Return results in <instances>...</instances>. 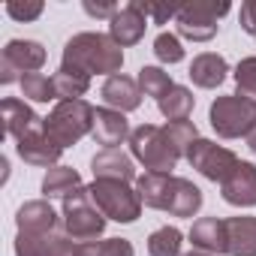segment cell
Here are the masks:
<instances>
[{
  "label": "cell",
  "mask_w": 256,
  "mask_h": 256,
  "mask_svg": "<svg viewBox=\"0 0 256 256\" xmlns=\"http://www.w3.org/2000/svg\"><path fill=\"white\" fill-rule=\"evenodd\" d=\"M16 151L28 166H40V169H54L60 154H64V148L48 139V133L42 126L28 133V136H22V139H16Z\"/></svg>",
  "instance_id": "obj_11"
},
{
  "label": "cell",
  "mask_w": 256,
  "mask_h": 256,
  "mask_svg": "<svg viewBox=\"0 0 256 256\" xmlns=\"http://www.w3.org/2000/svg\"><path fill=\"white\" fill-rule=\"evenodd\" d=\"M172 178H175V175H157V172L139 175L136 193H139L142 205L157 208V211H166V205H169V190H172Z\"/></svg>",
  "instance_id": "obj_22"
},
{
  "label": "cell",
  "mask_w": 256,
  "mask_h": 256,
  "mask_svg": "<svg viewBox=\"0 0 256 256\" xmlns=\"http://www.w3.org/2000/svg\"><path fill=\"white\" fill-rule=\"evenodd\" d=\"M163 130H166L169 142L175 145V151H178L181 157H187L190 145L199 139V130H196V124H193V120H169Z\"/></svg>",
  "instance_id": "obj_29"
},
{
  "label": "cell",
  "mask_w": 256,
  "mask_h": 256,
  "mask_svg": "<svg viewBox=\"0 0 256 256\" xmlns=\"http://www.w3.org/2000/svg\"><path fill=\"white\" fill-rule=\"evenodd\" d=\"M88 190H90V199L96 202V208L106 214V220H114V223H136L139 220L142 199L126 181L94 178V184Z\"/></svg>",
  "instance_id": "obj_5"
},
{
  "label": "cell",
  "mask_w": 256,
  "mask_h": 256,
  "mask_svg": "<svg viewBox=\"0 0 256 256\" xmlns=\"http://www.w3.org/2000/svg\"><path fill=\"white\" fill-rule=\"evenodd\" d=\"M78 187H84V184H82V175H78L72 166H54V169H48L46 178H42V193H46V199H52V196L66 199V196L76 193Z\"/></svg>",
  "instance_id": "obj_24"
},
{
  "label": "cell",
  "mask_w": 256,
  "mask_h": 256,
  "mask_svg": "<svg viewBox=\"0 0 256 256\" xmlns=\"http://www.w3.org/2000/svg\"><path fill=\"white\" fill-rule=\"evenodd\" d=\"M187 160H190V166H193L202 178L217 181V184H223V181L232 175V169L241 163L229 148H223V145H217V142H211V139H202V136L190 145Z\"/></svg>",
  "instance_id": "obj_9"
},
{
  "label": "cell",
  "mask_w": 256,
  "mask_h": 256,
  "mask_svg": "<svg viewBox=\"0 0 256 256\" xmlns=\"http://www.w3.org/2000/svg\"><path fill=\"white\" fill-rule=\"evenodd\" d=\"M226 72H229V64H226L220 54H214V52H202V54L193 58L187 76H190V82H193L196 88L214 90V88H220V84L226 82Z\"/></svg>",
  "instance_id": "obj_18"
},
{
  "label": "cell",
  "mask_w": 256,
  "mask_h": 256,
  "mask_svg": "<svg viewBox=\"0 0 256 256\" xmlns=\"http://www.w3.org/2000/svg\"><path fill=\"white\" fill-rule=\"evenodd\" d=\"M181 244L184 235L175 226H160L157 232H151L148 238V253L151 256H181Z\"/></svg>",
  "instance_id": "obj_26"
},
{
  "label": "cell",
  "mask_w": 256,
  "mask_h": 256,
  "mask_svg": "<svg viewBox=\"0 0 256 256\" xmlns=\"http://www.w3.org/2000/svg\"><path fill=\"white\" fill-rule=\"evenodd\" d=\"M82 256H136V250L126 238H106L82 244Z\"/></svg>",
  "instance_id": "obj_30"
},
{
  "label": "cell",
  "mask_w": 256,
  "mask_h": 256,
  "mask_svg": "<svg viewBox=\"0 0 256 256\" xmlns=\"http://www.w3.org/2000/svg\"><path fill=\"white\" fill-rule=\"evenodd\" d=\"M145 28H148V16H145V10H142L139 0H133V4H126V6H120L114 12V18L108 22V36L120 48H130V46L142 42Z\"/></svg>",
  "instance_id": "obj_10"
},
{
  "label": "cell",
  "mask_w": 256,
  "mask_h": 256,
  "mask_svg": "<svg viewBox=\"0 0 256 256\" xmlns=\"http://www.w3.org/2000/svg\"><path fill=\"white\" fill-rule=\"evenodd\" d=\"M54 82V90H58V100L60 102H70V100H82L88 90H90V76L78 72V70H58L52 76Z\"/></svg>",
  "instance_id": "obj_25"
},
{
  "label": "cell",
  "mask_w": 256,
  "mask_h": 256,
  "mask_svg": "<svg viewBox=\"0 0 256 256\" xmlns=\"http://www.w3.org/2000/svg\"><path fill=\"white\" fill-rule=\"evenodd\" d=\"M232 6L226 0H193L187 6H178V16H175V24H178V34L190 42H208L217 36L220 30V18L229 12Z\"/></svg>",
  "instance_id": "obj_7"
},
{
  "label": "cell",
  "mask_w": 256,
  "mask_h": 256,
  "mask_svg": "<svg viewBox=\"0 0 256 256\" xmlns=\"http://www.w3.org/2000/svg\"><path fill=\"white\" fill-rule=\"evenodd\" d=\"M90 136H94L96 145H102V151H112V148H120L130 139L133 130H130V124H126L124 112H114V108L102 106V108L94 112V133Z\"/></svg>",
  "instance_id": "obj_12"
},
{
  "label": "cell",
  "mask_w": 256,
  "mask_h": 256,
  "mask_svg": "<svg viewBox=\"0 0 256 256\" xmlns=\"http://www.w3.org/2000/svg\"><path fill=\"white\" fill-rule=\"evenodd\" d=\"M130 154L148 172H157V175H172L175 166H178V160H181V154L169 142L166 130H163V126H157V124L136 126L133 136H130Z\"/></svg>",
  "instance_id": "obj_3"
},
{
  "label": "cell",
  "mask_w": 256,
  "mask_h": 256,
  "mask_svg": "<svg viewBox=\"0 0 256 256\" xmlns=\"http://www.w3.org/2000/svg\"><path fill=\"white\" fill-rule=\"evenodd\" d=\"M90 169H94V178H108V181H139L136 175V163H133V154H124L120 148H112V151H100L94 154L90 160Z\"/></svg>",
  "instance_id": "obj_16"
},
{
  "label": "cell",
  "mask_w": 256,
  "mask_h": 256,
  "mask_svg": "<svg viewBox=\"0 0 256 256\" xmlns=\"http://www.w3.org/2000/svg\"><path fill=\"white\" fill-rule=\"evenodd\" d=\"M46 64V48L36 40H10L4 54H0V82L12 84L22 82L24 76L42 70Z\"/></svg>",
  "instance_id": "obj_8"
},
{
  "label": "cell",
  "mask_w": 256,
  "mask_h": 256,
  "mask_svg": "<svg viewBox=\"0 0 256 256\" xmlns=\"http://www.w3.org/2000/svg\"><path fill=\"white\" fill-rule=\"evenodd\" d=\"M229 256H256V217H229Z\"/></svg>",
  "instance_id": "obj_21"
},
{
  "label": "cell",
  "mask_w": 256,
  "mask_h": 256,
  "mask_svg": "<svg viewBox=\"0 0 256 256\" xmlns=\"http://www.w3.org/2000/svg\"><path fill=\"white\" fill-rule=\"evenodd\" d=\"M16 223H18V232H28V235H58L60 217L48 205V199H34L18 208Z\"/></svg>",
  "instance_id": "obj_15"
},
{
  "label": "cell",
  "mask_w": 256,
  "mask_h": 256,
  "mask_svg": "<svg viewBox=\"0 0 256 256\" xmlns=\"http://www.w3.org/2000/svg\"><path fill=\"white\" fill-rule=\"evenodd\" d=\"M6 16L16 18V22H34L42 16V4L40 0H34V4H16V0H10L6 4Z\"/></svg>",
  "instance_id": "obj_34"
},
{
  "label": "cell",
  "mask_w": 256,
  "mask_h": 256,
  "mask_svg": "<svg viewBox=\"0 0 256 256\" xmlns=\"http://www.w3.org/2000/svg\"><path fill=\"white\" fill-rule=\"evenodd\" d=\"M235 84H238V96L256 102V58H244L235 66Z\"/></svg>",
  "instance_id": "obj_32"
},
{
  "label": "cell",
  "mask_w": 256,
  "mask_h": 256,
  "mask_svg": "<svg viewBox=\"0 0 256 256\" xmlns=\"http://www.w3.org/2000/svg\"><path fill=\"white\" fill-rule=\"evenodd\" d=\"M136 82H139L142 94H145V96H154V100H160V96L175 84V82L169 78V72H166V70H160V66H142Z\"/></svg>",
  "instance_id": "obj_28"
},
{
  "label": "cell",
  "mask_w": 256,
  "mask_h": 256,
  "mask_svg": "<svg viewBox=\"0 0 256 256\" xmlns=\"http://www.w3.org/2000/svg\"><path fill=\"white\" fill-rule=\"evenodd\" d=\"M94 106L88 100H70V102H58L46 118H42V130L48 133V139L60 148H72L78 145L88 133H94Z\"/></svg>",
  "instance_id": "obj_2"
},
{
  "label": "cell",
  "mask_w": 256,
  "mask_h": 256,
  "mask_svg": "<svg viewBox=\"0 0 256 256\" xmlns=\"http://www.w3.org/2000/svg\"><path fill=\"white\" fill-rule=\"evenodd\" d=\"M120 6H114V4H94V0H84V12L88 16H94V18H114V12H118Z\"/></svg>",
  "instance_id": "obj_38"
},
{
  "label": "cell",
  "mask_w": 256,
  "mask_h": 256,
  "mask_svg": "<svg viewBox=\"0 0 256 256\" xmlns=\"http://www.w3.org/2000/svg\"><path fill=\"white\" fill-rule=\"evenodd\" d=\"M142 10H145V16H148V18H154V24H166L169 18H175V16H178V10H175V6H154V4H142Z\"/></svg>",
  "instance_id": "obj_37"
},
{
  "label": "cell",
  "mask_w": 256,
  "mask_h": 256,
  "mask_svg": "<svg viewBox=\"0 0 256 256\" xmlns=\"http://www.w3.org/2000/svg\"><path fill=\"white\" fill-rule=\"evenodd\" d=\"M64 70H78L84 76H118L124 66V48L108 36V34H76L64 46Z\"/></svg>",
  "instance_id": "obj_1"
},
{
  "label": "cell",
  "mask_w": 256,
  "mask_h": 256,
  "mask_svg": "<svg viewBox=\"0 0 256 256\" xmlns=\"http://www.w3.org/2000/svg\"><path fill=\"white\" fill-rule=\"evenodd\" d=\"M190 241L196 250H205L211 256L229 253V232H226V220L220 217H199L190 229Z\"/></svg>",
  "instance_id": "obj_17"
},
{
  "label": "cell",
  "mask_w": 256,
  "mask_h": 256,
  "mask_svg": "<svg viewBox=\"0 0 256 256\" xmlns=\"http://www.w3.org/2000/svg\"><path fill=\"white\" fill-rule=\"evenodd\" d=\"M184 256H211V253H205V250H190V253H184Z\"/></svg>",
  "instance_id": "obj_40"
},
{
  "label": "cell",
  "mask_w": 256,
  "mask_h": 256,
  "mask_svg": "<svg viewBox=\"0 0 256 256\" xmlns=\"http://www.w3.org/2000/svg\"><path fill=\"white\" fill-rule=\"evenodd\" d=\"M18 84H22L24 100H34V102H52V100H58L54 82H52L48 76H42V72H30V76H24Z\"/></svg>",
  "instance_id": "obj_27"
},
{
  "label": "cell",
  "mask_w": 256,
  "mask_h": 256,
  "mask_svg": "<svg viewBox=\"0 0 256 256\" xmlns=\"http://www.w3.org/2000/svg\"><path fill=\"white\" fill-rule=\"evenodd\" d=\"M4 126H6V133L12 139H22L34 130H40L42 126V118L24 102V100H16V96H6L4 100Z\"/></svg>",
  "instance_id": "obj_19"
},
{
  "label": "cell",
  "mask_w": 256,
  "mask_h": 256,
  "mask_svg": "<svg viewBox=\"0 0 256 256\" xmlns=\"http://www.w3.org/2000/svg\"><path fill=\"white\" fill-rule=\"evenodd\" d=\"M54 238L58 235H28V232H18L16 235V256H48Z\"/></svg>",
  "instance_id": "obj_31"
},
{
  "label": "cell",
  "mask_w": 256,
  "mask_h": 256,
  "mask_svg": "<svg viewBox=\"0 0 256 256\" xmlns=\"http://www.w3.org/2000/svg\"><path fill=\"white\" fill-rule=\"evenodd\" d=\"M199 208H202V190L193 181H187V178H172L166 211L172 217H193Z\"/></svg>",
  "instance_id": "obj_20"
},
{
  "label": "cell",
  "mask_w": 256,
  "mask_h": 256,
  "mask_svg": "<svg viewBox=\"0 0 256 256\" xmlns=\"http://www.w3.org/2000/svg\"><path fill=\"white\" fill-rule=\"evenodd\" d=\"M100 96H102V102H106L108 108H114V112H136V108L142 106V96H145V94H142V88H139L136 78L118 72V76H112V78L102 82Z\"/></svg>",
  "instance_id": "obj_14"
},
{
  "label": "cell",
  "mask_w": 256,
  "mask_h": 256,
  "mask_svg": "<svg viewBox=\"0 0 256 256\" xmlns=\"http://www.w3.org/2000/svg\"><path fill=\"white\" fill-rule=\"evenodd\" d=\"M48 256H82V244H78V241H72L70 235H58V238L52 241Z\"/></svg>",
  "instance_id": "obj_35"
},
{
  "label": "cell",
  "mask_w": 256,
  "mask_h": 256,
  "mask_svg": "<svg viewBox=\"0 0 256 256\" xmlns=\"http://www.w3.org/2000/svg\"><path fill=\"white\" fill-rule=\"evenodd\" d=\"M208 120L220 139H241V136L247 139V133L256 126V102L238 94L217 96L208 108Z\"/></svg>",
  "instance_id": "obj_6"
},
{
  "label": "cell",
  "mask_w": 256,
  "mask_h": 256,
  "mask_svg": "<svg viewBox=\"0 0 256 256\" xmlns=\"http://www.w3.org/2000/svg\"><path fill=\"white\" fill-rule=\"evenodd\" d=\"M238 18H241V28H244V34L256 36V0H247V4H241V12H238Z\"/></svg>",
  "instance_id": "obj_36"
},
{
  "label": "cell",
  "mask_w": 256,
  "mask_h": 256,
  "mask_svg": "<svg viewBox=\"0 0 256 256\" xmlns=\"http://www.w3.org/2000/svg\"><path fill=\"white\" fill-rule=\"evenodd\" d=\"M154 54L160 64H181L184 60V46L175 34H160L154 40Z\"/></svg>",
  "instance_id": "obj_33"
},
{
  "label": "cell",
  "mask_w": 256,
  "mask_h": 256,
  "mask_svg": "<svg viewBox=\"0 0 256 256\" xmlns=\"http://www.w3.org/2000/svg\"><path fill=\"white\" fill-rule=\"evenodd\" d=\"M220 196L235 208H253L256 205V166L241 160L232 175L220 184Z\"/></svg>",
  "instance_id": "obj_13"
},
{
  "label": "cell",
  "mask_w": 256,
  "mask_h": 256,
  "mask_svg": "<svg viewBox=\"0 0 256 256\" xmlns=\"http://www.w3.org/2000/svg\"><path fill=\"white\" fill-rule=\"evenodd\" d=\"M247 148H250V151L256 154V126H253V130L247 133Z\"/></svg>",
  "instance_id": "obj_39"
},
{
  "label": "cell",
  "mask_w": 256,
  "mask_h": 256,
  "mask_svg": "<svg viewBox=\"0 0 256 256\" xmlns=\"http://www.w3.org/2000/svg\"><path fill=\"white\" fill-rule=\"evenodd\" d=\"M60 217H64V229L72 241L88 244V241H96L106 232V214L96 208L88 187H78L76 193H70L64 199Z\"/></svg>",
  "instance_id": "obj_4"
},
{
  "label": "cell",
  "mask_w": 256,
  "mask_h": 256,
  "mask_svg": "<svg viewBox=\"0 0 256 256\" xmlns=\"http://www.w3.org/2000/svg\"><path fill=\"white\" fill-rule=\"evenodd\" d=\"M193 106H196V96H193V90L184 88V84H172V88L157 100V108H160V114H163L166 120H187L190 112H193Z\"/></svg>",
  "instance_id": "obj_23"
}]
</instances>
